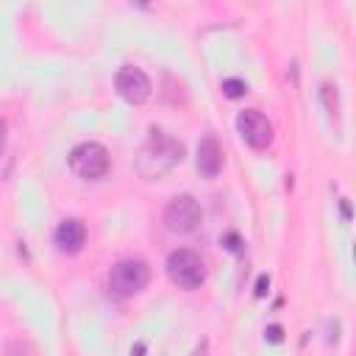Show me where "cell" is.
<instances>
[{"mask_svg": "<svg viewBox=\"0 0 356 356\" xmlns=\"http://www.w3.org/2000/svg\"><path fill=\"white\" fill-rule=\"evenodd\" d=\"M181 156H184V147H181V142H175L172 136H167L164 131H150V139H147V145L142 147V153H139V161H136V170H139V175L142 178H147V181H153V178H159V175H164L167 170H172L178 161H181Z\"/></svg>", "mask_w": 356, "mask_h": 356, "instance_id": "1", "label": "cell"}, {"mask_svg": "<svg viewBox=\"0 0 356 356\" xmlns=\"http://www.w3.org/2000/svg\"><path fill=\"white\" fill-rule=\"evenodd\" d=\"M167 275L175 286L192 292V289H200L203 281H206V264L200 259V253L189 250V248H178L167 256Z\"/></svg>", "mask_w": 356, "mask_h": 356, "instance_id": "2", "label": "cell"}, {"mask_svg": "<svg viewBox=\"0 0 356 356\" xmlns=\"http://www.w3.org/2000/svg\"><path fill=\"white\" fill-rule=\"evenodd\" d=\"M111 159L100 142H81L70 150V170L83 181H97L108 172Z\"/></svg>", "mask_w": 356, "mask_h": 356, "instance_id": "3", "label": "cell"}, {"mask_svg": "<svg viewBox=\"0 0 356 356\" xmlns=\"http://www.w3.org/2000/svg\"><path fill=\"white\" fill-rule=\"evenodd\" d=\"M147 281H150V267L142 259H122L108 270V286L122 298L142 292Z\"/></svg>", "mask_w": 356, "mask_h": 356, "instance_id": "4", "label": "cell"}, {"mask_svg": "<svg viewBox=\"0 0 356 356\" xmlns=\"http://www.w3.org/2000/svg\"><path fill=\"white\" fill-rule=\"evenodd\" d=\"M200 217H203L200 203L192 195H178L164 209V225L172 234H192L200 225Z\"/></svg>", "mask_w": 356, "mask_h": 356, "instance_id": "5", "label": "cell"}, {"mask_svg": "<svg viewBox=\"0 0 356 356\" xmlns=\"http://www.w3.org/2000/svg\"><path fill=\"white\" fill-rule=\"evenodd\" d=\"M236 131H239L242 142L248 147H253V150H264L273 142V125L256 108H245V111L236 114Z\"/></svg>", "mask_w": 356, "mask_h": 356, "instance_id": "6", "label": "cell"}, {"mask_svg": "<svg viewBox=\"0 0 356 356\" xmlns=\"http://www.w3.org/2000/svg\"><path fill=\"white\" fill-rule=\"evenodd\" d=\"M114 89H117V95H120L125 103H131V106H142V103L150 97V92H153L150 78H147L139 67H122V70H117V75H114Z\"/></svg>", "mask_w": 356, "mask_h": 356, "instance_id": "7", "label": "cell"}, {"mask_svg": "<svg viewBox=\"0 0 356 356\" xmlns=\"http://www.w3.org/2000/svg\"><path fill=\"white\" fill-rule=\"evenodd\" d=\"M222 164H225V153H222V145L217 142V136H211V134L203 136L197 145V172L203 178H214V175H220Z\"/></svg>", "mask_w": 356, "mask_h": 356, "instance_id": "8", "label": "cell"}, {"mask_svg": "<svg viewBox=\"0 0 356 356\" xmlns=\"http://www.w3.org/2000/svg\"><path fill=\"white\" fill-rule=\"evenodd\" d=\"M53 239H56V245H58L61 253H78V250L86 245V225H83L78 217L61 220Z\"/></svg>", "mask_w": 356, "mask_h": 356, "instance_id": "9", "label": "cell"}, {"mask_svg": "<svg viewBox=\"0 0 356 356\" xmlns=\"http://www.w3.org/2000/svg\"><path fill=\"white\" fill-rule=\"evenodd\" d=\"M320 100H323V106L328 108L331 117H339V95H337L334 83H323L320 86Z\"/></svg>", "mask_w": 356, "mask_h": 356, "instance_id": "10", "label": "cell"}, {"mask_svg": "<svg viewBox=\"0 0 356 356\" xmlns=\"http://www.w3.org/2000/svg\"><path fill=\"white\" fill-rule=\"evenodd\" d=\"M245 92H248V83L242 78H225L222 81V95L228 100H239V97H245Z\"/></svg>", "mask_w": 356, "mask_h": 356, "instance_id": "11", "label": "cell"}, {"mask_svg": "<svg viewBox=\"0 0 356 356\" xmlns=\"http://www.w3.org/2000/svg\"><path fill=\"white\" fill-rule=\"evenodd\" d=\"M264 334H267V339H270V342H281V328H278V325H270Z\"/></svg>", "mask_w": 356, "mask_h": 356, "instance_id": "12", "label": "cell"}, {"mask_svg": "<svg viewBox=\"0 0 356 356\" xmlns=\"http://www.w3.org/2000/svg\"><path fill=\"white\" fill-rule=\"evenodd\" d=\"M264 286H270V278H267V275H259V284H256V295H259V298L264 295Z\"/></svg>", "mask_w": 356, "mask_h": 356, "instance_id": "13", "label": "cell"}, {"mask_svg": "<svg viewBox=\"0 0 356 356\" xmlns=\"http://www.w3.org/2000/svg\"><path fill=\"white\" fill-rule=\"evenodd\" d=\"M339 209H342V217H345V220H350V203H348L345 197L339 200Z\"/></svg>", "mask_w": 356, "mask_h": 356, "instance_id": "14", "label": "cell"}, {"mask_svg": "<svg viewBox=\"0 0 356 356\" xmlns=\"http://www.w3.org/2000/svg\"><path fill=\"white\" fill-rule=\"evenodd\" d=\"M6 150V122L0 120V153Z\"/></svg>", "mask_w": 356, "mask_h": 356, "instance_id": "15", "label": "cell"}]
</instances>
